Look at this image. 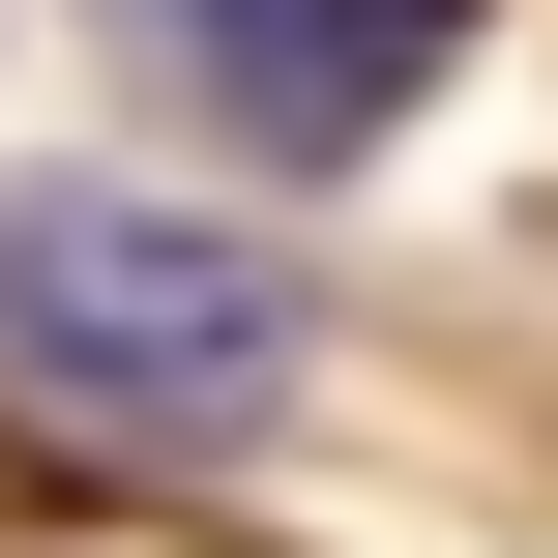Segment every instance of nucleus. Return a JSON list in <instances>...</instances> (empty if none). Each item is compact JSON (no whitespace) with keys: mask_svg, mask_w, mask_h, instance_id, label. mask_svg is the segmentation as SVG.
<instances>
[{"mask_svg":"<svg viewBox=\"0 0 558 558\" xmlns=\"http://www.w3.org/2000/svg\"><path fill=\"white\" fill-rule=\"evenodd\" d=\"M177 29V88L235 118V147H383L441 59H471V0H147Z\"/></svg>","mask_w":558,"mask_h":558,"instance_id":"2","label":"nucleus"},{"mask_svg":"<svg viewBox=\"0 0 558 558\" xmlns=\"http://www.w3.org/2000/svg\"><path fill=\"white\" fill-rule=\"evenodd\" d=\"M0 353L59 383V412H118V441H265L294 412V265L235 235V206H177V177H0Z\"/></svg>","mask_w":558,"mask_h":558,"instance_id":"1","label":"nucleus"}]
</instances>
